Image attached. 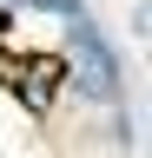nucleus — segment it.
Returning <instances> with one entry per match:
<instances>
[{"instance_id": "nucleus-2", "label": "nucleus", "mask_w": 152, "mask_h": 158, "mask_svg": "<svg viewBox=\"0 0 152 158\" xmlns=\"http://www.w3.org/2000/svg\"><path fill=\"white\" fill-rule=\"evenodd\" d=\"M20 7H40V13H60V20H73V13H86L80 0H20Z\"/></svg>"}, {"instance_id": "nucleus-1", "label": "nucleus", "mask_w": 152, "mask_h": 158, "mask_svg": "<svg viewBox=\"0 0 152 158\" xmlns=\"http://www.w3.org/2000/svg\"><path fill=\"white\" fill-rule=\"evenodd\" d=\"M7 79L20 86L27 112H53V92H60V79H66V59L60 53H27V59H13Z\"/></svg>"}, {"instance_id": "nucleus-3", "label": "nucleus", "mask_w": 152, "mask_h": 158, "mask_svg": "<svg viewBox=\"0 0 152 158\" xmlns=\"http://www.w3.org/2000/svg\"><path fill=\"white\" fill-rule=\"evenodd\" d=\"M0 7H7V0H0Z\"/></svg>"}]
</instances>
